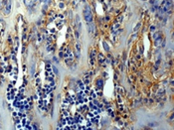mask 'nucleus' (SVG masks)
<instances>
[{"label": "nucleus", "mask_w": 174, "mask_h": 130, "mask_svg": "<svg viewBox=\"0 0 174 130\" xmlns=\"http://www.w3.org/2000/svg\"><path fill=\"white\" fill-rule=\"evenodd\" d=\"M109 115H111V116H114V112H113V110H109Z\"/></svg>", "instance_id": "423d86ee"}, {"label": "nucleus", "mask_w": 174, "mask_h": 130, "mask_svg": "<svg viewBox=\"0 0 174 130\" xmlns=\"http://www.w3.org/2000/svg\"><path fill=\"white\" fill-rule=\"evenodd\" d=\"M99 64H100V65H103V64H104V56H103V55H99Z\"/></svg>", "instance_id": "7ed1b4c3"}, {"label": "nucleus", "mask_w": 174, "mask_h": 130, "mask_svg": "<svg viewBox=\"0 0 174 130\" xmlns=\"http://www.w3.org/2000/svg\"><path fill=\"white\" fill-rule=\"evenodd\" d=\"M104 47H105V50H106V51H109V46H108V45H106L105 43H104Z\"/></svg>", "instance_id": "0eeeda50"}, {"label": "nucleus", "mask_w": 174, "mask_h": 130, "mask_svg": "<svg viewBox=\"0 0 174 130\" xmlns=\"http://www.w3.org/2000/svg\"><path fill=\"white\" fill-rule=\"evenodd\" d=\"M97 84H98V87L100 88V87H103V84H104V81L103 80H98L97 81Z\"/></svg>", "instance_id": "20e7f679"}, {"label": "nucleus", "mask_w": 174, "mask_h": 130, "mask_svg": "<svg viewBox=\"0 0 174 130\" xmlns=\"http://www.w3.org/2000/svg\"><path fill=\"white\" fill-rule=\"evenodd\" d=\"M88 29H89V34H93V33L94 32L96 28H94V25L93 24V22H91V23H88Z\"/></svg>", "instance_id": "f03ea898"}, {"label": "nucleus", "mask_w": 174, "mask_h": 130, "mask_svg": "<svg viewBox=\"0 0 174 130\" xmlns=\"http://www.w3.org/2000/svg\"><path fill=\"white\" fill-rule=\"evenodd\" d=\"M78 83H79V87H80V88H81V89H85V86H84V83H83L82 82L79 81V82H78Z\"/></svg>", "instance_id": "39448f33"}, {"label": "nucleus", "mask_w": 174, "mask_h": 130, "mask_svg": "<svg viewBox=\"0 0 174 130\" xmlns=\"http://www.w3.org/2000/svg\"><path fill=\"white\" fill-rule=\"evenodd\" d=\"M83 13H84V18H85V21L87 22V23H91V22H93V15H92L91 10H89V8L88 6L85 7Z\"/></svg>", "instance_id": "f257e3e1"}]
</instances>
